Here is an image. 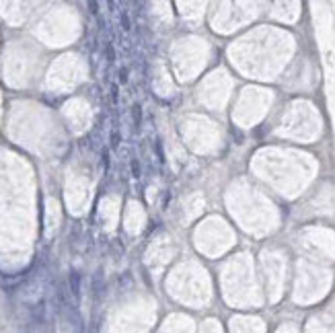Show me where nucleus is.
<instances>
[{"label":"nucleus","mask_w":335,"mask_h":333,"mask_svg":"<svg viewBox=\"0 0 335 333\" xmlns=\"http://www.w3.org/2000/svg\"><path fill=\"white\" fill-rule=\"evenodd\" d=\"M72 286H74V292L78 290V276L76 274H72Z\"/></svg>","instance_id":"f257e3e1"}]
</instances>
